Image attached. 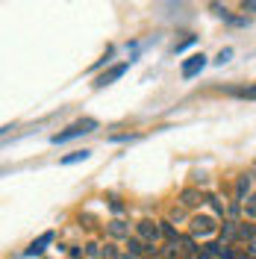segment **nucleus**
<instances>
[{"mask_svg": "<svg viewBox=\"0 0 256 259\" xmlns=\"http://www.w3.org/2000/svg\"><path fill=\"white\" fill-rule=\"evenodd\" d=\"M241 221H253L256 224V192L241 203Z\"/></svg>", "mask_w": 256, "mask_h": 259, "instance_id": "15", "label": "nucleus"}, {"mask_svg": "<svg viewBox=\"0 0 256 259\" xmlns=\"http://www.w3.org/2000/svg\"><path fill=\"white\" fill-rule=\"evenodd\" d=\"M53 242V233H41V236H38V239H35V242L30 244V247H27V250H24V256H41V253H45V250H48V244Z\"/></svg>", "mask_w": 256, "mask_h": 259, "instance_id": "11", "label": "nucleus"}, {"mask_svg": "<svg viewBox=\"0 0 256 259\" xmlns=\"http://www.w3.org/2000/svg\"><path fill=\"white\" fill-rule=\"evenodd\" d=\"M241 9L244 12H256V0H241Z\"/></svg>", "mask_w": 256, "mask_h": 259, "instance_id": "24", "label": "nucleus"}, {"mask_svg": "<svg viewBox=\"0 0 256 259\" xmlns=\"http://www.w3.org/2000/svg\"><path fill=\"white\" fill-rule=\"evenodd\" d=\"M192 180H194V186H197V189H206V186H209V177L203 174V171H194Z\"/></svg>", "mask_w": 256, "mask_h": 259, "instance_id": "21", "label": "nucleus"}, {"mask_svg": "<svg viewBox=\"0 0 256 259\" xmlns=\"http://www.w3.org/2000/svg\"><path fill=\"white\" fill-rule=\"evenodd\" d=\"M159 224H162V236H165V242H180V239H183V236L174 230L171 221H159Z\"/></svg>", "mask_w": 256, "mask_h": 259, "instance_id": "18", "label": "nucleus"}, {"mask_svg": "<svg viewBox=\"0 0 256 259\" xmlns=\"http://www.w3.org/2000/svg\"><path fill=\"white\" fill-rule=\"evenodd\" d=\"M230 59H233V48H224L218 56H215V65H227Z\"/></svg>", "mask_w": 256, "mask_h": 259, "instance_id": "22", "label": "nucleus"}, {"mask_svg": "<svg viewBox=\"0 0 256 259\" xmlns=\"http://www.w3.org/2000/svg\"><path fill=\"white\" fill-rule=\"evenodd\" d=\"M203 68H206V56H203V53H192L189 59H183V68H180V71H183V80L197 77Z\"/></svg>", "mask_w": 256, "mask_h": 259, "instance_id": "5", "label": "nucleus"}, {"mask_svg": "<svg viewBox=\"0 0 256 259\" xmlns=\"http://www.w3.org/2000/svg\"><path fill=\"white\" fill-rule=\"evenodd\" d=\"M106 236L109 239H121V242H127L130 236V224L124 221V218H112V221H106Z\"/></svg>", "mask_w": 256, "mask_h": 259, "instance_id": "7", "label": "nucleus"}, {"mask_svg": "<svg viewBox=\"0 0 256 259\" xmlns=\"http://www.w3.org/2000/svg\"><path fill=\"white\" fill-rule=\"evenodd\" d=\"M82 259H106L103 244H100V242H86V244H82Z\"/></svg>", "mask_w": 256, "mask_h": 259, "instance_id": "13", "label": "nucleus"}, {"mask_svg": "<svg viewBox=\"0 0 256 259\" xmlns=\"http://www.w3.org/2000/svg\"><path fill=\"white\" fill-rule=\"evenodd\" d=\"M144 259H156V256H144Z\"/></svg>", "mask_w": 256, "mask_h": 259, "instance_id": "27", "label": "nucleus"}, {"mask_svg": "<svg viewBox=\"0 0 256 259\" xmlns=\"http://www.w3.org/2000/svg\"><path fill=\"white\" fill-rule=\"evenodd\" d=\"M95 130H97L95 118H80V121H74L71 127H65L62 133H56L50 142H53V145H65V142H71V139H77V136H86V133H95Z\"/></svg>", "mask_w": 256, "mask_h": 259, "instance_id": "2", "label": "nucleus"}, {"mask_svg": "<svg viewBox=\"0 0 256 259\" xmlns=\"http://www.w3.org/2000/svg\"><path fill=\"white\" fill-rule=\"evenodd\" d=\"M92 156V150H74V153H68V156H62V165H77V162H86Z\"/></svg>", "mask_w": 256, "mask_h": 259, "instance_id": "17", "label": "nucleus"}, {"mask_svg": "<svg viewBox=\"0 0 256 259\" xmlns=\"http://www.w3.org/2000/svg\"><path fill=\"white\" fill-rule=\"evenodd\" d=\"M218 242H221V244H239V221H230V218H224L221 233H218Z\"/></svg>", "mask_w": 256, "mask_h": 259, "instance_id": "9", "label": "nucleus"}, {"mask_svg": "<svg viewBox=\"0 0 256 259\" xmlns=\"http://www.w3.org/2000/svg\"><path fill=\"white\" fill-rule=\"evenodd\" d=\"M206 206L212 209V215H215V218H221V221L227 218V206H224V200H221V197H215V194H206Z\"/></svg>", "mask_w": 256, "mask_h": 259, "instance_id": "14", "label": "nucleus"}, {"mask_svg": "<svg viewBox=\"0 0 256 259\" xmlns=\"http://www.w3.org/2000/svg\"><path fill=\"white\" fill-rule=\"evenodd\" d=\"M189 45H194V35H186L183 41H177V45H174V53H180V50H186Z\"/></svg>", "mask_w": 256, "mask_h": 259, "instance_id": "23", "label": "nucleus"}, {"mask_svg": "<svg viewBox=\"0 0 256 259\" xmlns=\"http://www.w3.org/2000/svg\"><path fill=\"white\" fill-rule=\"evenodd\" d=\"M136 236L142 239V242H147L150 247H159L162 244V224L159 221H150V218H142L139 224H136Z\"/></svg>", "mask_w": 256, "mask_h": 259, "instance_id": "3", "label": "nucleus"}, {"mask_svg": "<svg viewBox=\"0 0 256 259\" xmlns=\"http://www.w3.org/2000/svg\"><path fill=\"white\" fill-rule=\"evenodd\" d=\"M250 189H253V177H250V174H241V177H236V203H244V200L253 194Z\"/></svg>", "mask_w": 256, "mask_h": 259, "instance_id": "10", "label": "nucleus"}, {"mask_svg": "<svg viewBox=\"0 0 256 259\" xmlns=\"http://www.w3.org/2000/svg\"><path fill=\"white\" fill-rule=\"evenodd\" d=\"M124 250H127L130 256H136V259H144V256H150V244L147 242H142L136 233L130 236L127 242H124Z\"/></svg>", "mask_w": 256, "mask_h": 259, "instance_id": "8", "label": "nucleus"}, {"mask_svg": "<svg viewBox=\"0 0 256 259\" xmlns=\"http://www.w3.org/2000/svg\"><path fill=\"white\" fill-rule=\"evenodd\" d=\"M218 221L221 218H215L209 212H194L192 218H189V236H194V239H212V236L221 233V224Z\"/></svg>", "mask_w": 256, "mask_h": 259, "instance_id": "1", "label": "nucleus"}, {"mask_svg": "<svg viewBox=\"0 0 256 259\" xmlns=\"http://www.w3.org/2000/svg\"><path fill=\"white\" fill-rule=\"evenodd\" d=\"M230 95L241 97V100H256V85H244V89H230Z\"/></svg>", "mask_w": 256, "mask_h": 259, "instance_id": "19", "label": "nucleus"}, {"mask_svg": "<svg viewBox=\"0 0 256 259\" xmlns=\"http://www.w3.org/2000/svg\"><path fill=\"white\" fill-rule=\"evenodd\" d=\"M212 12H215V15L221 18V21H227V24H233V27H241V24H244V18L230 15V12H227V9L221 6V3H212Z\"/></svg>", "mask_w": 256, "mask_h": 259, "instance_id": "16", "label": "nucleus"}, {"mask_svg": "<svg viewBox=\"0 0 256 259\" xmlns=\"http://www.w3.org/2000/svg\"><path fill=\"white\" fill-rule=\"evenodd\" d=\"M177 203H180L183 209H203V206H206V192L189 186V189H183V192L177 194Z\"/></svg>", "mask_w": 256, "mask_h": 259, "instance_id": "4", "label": "nucleus"}, {"mask_svg": "<svg viewBox=\"0 0 256 259\" xmlns=\"http://www.w3.org/2000/svg\"><path fill=\"white\" fill-rule=\"evenodd\" d=\"M130 65H133V62H121V65H115V68H109L106 74H100V77L95 80V85H97V89H106V85H112L115 80H121V77L130 71Z\"/></svg>", "mask_w": 256, "mask_h": 259, "instance_id": "6", "label": "nucleus"}, {"mask_svg": "<svg viewBox=\"0 0 256 259\" xmlns=\"http://www.w3.org/2000/svg\"><path fill=\"white\" fill-rule=\"evenodd\" d=\"M244 250H247V256H250V259H256V239H253V242H250V244H247Z\"/></svg>", "mask_w": 256, "mask_h": 259, "instance_id": "25", "label": "nucleus"}, {"mask_svg": "<svg viewBox=\"0 0 256 259\" xmlns=\"http://www.w3.org/2000/svg\"><path fill=\"white\" fill-rule=\"evenodd\" d=\"M256 239V224L253 221H239V244H250Z\"/></svg>", "mask_w": 256, "mask_h": 259, "instance_id": "12", "label": "nucleus"}, {"mask_svg": "<svg viewBox=\"0 0 256 259\" xmlns=\"http://www.w3.org/2000/svg\"><path fill=\"white\" fill-rule=\"evenodd\" d=\"M233 259H250V256H247V250H236V256Z\"/></svg>", "mask_w": 256, "mask_h": 259, "instance_id": "26", "label": "nucleus"}, {"mask_svg": "<svg viewBox=\"0 0 256 259\" xmlns=\"http://www.w3.org/2000/svg\"><path fill=\"white\" fill-rule=\"evenodd\" d=\"M103 253H106V259H121V256H124V250H118V247H115L112 242L103 244Z\"/></svg>", "mask_w": 256, "mask_h": 259, "instance_id": "20", "label": "nucleus"}]
</instances>
